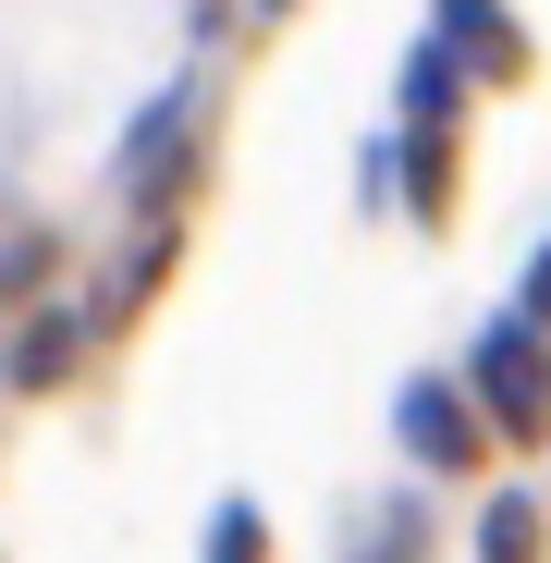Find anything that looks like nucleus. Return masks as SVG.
Masks as SVG:
<instances>
[{"label": "nucleus", "instance_id": "obj_1", "mask_svg": "<svg viewBox=\"0 0 551 563\" xmlns=\"http://www.w3.org/2000/svg\"><path fill=\"white\" fill-rule=\"evenodd\" d=\"M478 380H491V405H503V417H539V367H527V343H515V331L491 343V367H478Z\"/></svg>", "mask_w": 551, "mask_h": 563}]
</instances>
